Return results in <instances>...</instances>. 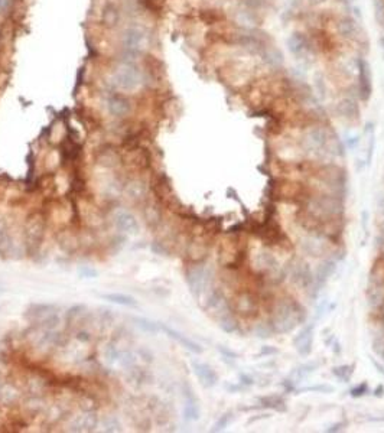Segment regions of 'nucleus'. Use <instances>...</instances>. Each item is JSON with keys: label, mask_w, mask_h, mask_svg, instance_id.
<instances>
[{"label": "nucleus", "mask_w": 384, "mask_h": 433, "mask_svg": "<svg viewBox=\"0 0 384 433\" xmlns=\"http://www.w3.org/2000/svg\"><path fill=\"white\" fill-rule=\"evenodd\" d=\"M146 82V74L132 60L123 61L112 73V84L121 93H135Z\"/></svg>", "instance_id": "1"}, {"label": "nucleus", "mask_w": 384, "mask_h": 433, "mask_svg": "<svg viewBox=\"0 0 384 433\" xmlns=\"http://www.w3.org/2000/svg\"><path fill=\"white\" fill-rule=\"evenodd\" d=\"M305 319V314L302 308L294 300H282L279 303L278 311L275 312L273 321L270 322L273 332L287 334L294 331L296 325H299Z\"/></svg>", "instance_id": "2"}, {"label": "nucleus", "mask_w": 384, "mask_h": 433, "mask_svg": "<svg viewBox=\"0 0 384 433\" xmlns=\"http://www.w3.org/2000/svg\"><path fill=\"white\" fill-rule=\"evenodd\" d=\"M149 46V35L140 26H129L121 35V48L127 57H136L146 52Z\"/></svg>", "instance_id": "3"}, {"label": "nucleus", "mask_w": 384, "mask_h": 433, "mask_svg": "<svg viewBox=\"0 0 384 433\" xmlns=\"http://www.w3.org/2000/svg\"><path fill=\"white\" fill-rule=\"evenodd\" d=\"M44 231H45L44 215L39 212L30 215L26 228H25V244H26L28 253H36V250L41 246V241L44 239Z\"/></svg>", "instance_id": "4"}, {"label": "nucleus", "mask_w": 384, "mask_h": 433, "mask_svg": "<svg viewBox=\"0 0 384 433\" xmlns=\"http://www.w3.org/2000/svg\"><path fill=\"white\" fill-rule=\"evenodd\" d=\"M57 309L58 308L53 303H32L26 309V318L39 323L42 328L49 329L55 327V323H58Z\"/></svg>", "instance_id": "5"}, {"label": "nucleus", "mask_w": 384, "mask_h": 433, "mask_svg": "<svg viewBox=\"0 0 384 433\" xmlns=\"http://www.w3.org/2000/svg\"><path fill=\"white\" fill-rule=\"evenodd\" d=\"M104 104H106L107 112L114 117H126L132 113V104H130L129 98H126L124 94L116 93V91L106 94Z\"/></svg>", "instance_id": "6"}, {"label": "nucleus", "mask_w": 384, "mask_h": 433, "mask_svg": "<svg viewBox=\"0 0 384 433\" xmlns=\"http://www.w3.org/2000/svg\"><path fill=\"white\" fill-rule=\"evenodd\" d=\"M187 283L189 286L191 293L195 296L196 299H199L201 293L204 292L205 287V280H207V275H205V269L203 264H194L187 270Z\"/></svg>", "instance_id": "7"}, {"label": "nucleus", "mask_w": 384, "mask_h": 433, "mask_svg": "<svg viewBox=\"0 0 384 433\" xmlns=\"http://www.w3.org/2000/svg\"><path fill=\"white\" fill-rule=\"evenodd\" d=\"M294 344L299 355L308 357L312 351V344H314V325L312 323L303 325L299 334L294 338Z\"/></svg>", "instance_id": "8"}, {"label": "nucleus", "mask_w": 384, "mask_h": 433, "mask_svg": "<svg viewBox=\"0 0 384 433\" xmlns=\"http://www.w3.org/2000/svg\"><path fill=\"white\" fill-rule=\"evenodd\" d=\"M192 370L195 373L196 378L199 380V383L205 388H211L217 384L218 375L212 370V367H210L208 364L201 363V361H192Z\"/></svg>", "instance_id": "9"}, {"label": "nucleus", "mask_w": 384, "mask_h": 433, "mask_svg": "<svg viewBox=\"0 0 384 433\" xmlns=\"http://www.w3.org/2000/svg\"><path fill=\"white\" fill-rule=\"evenodd\" d=\"M358 75H360V97L362 101H369L373 93L371 69L365 60H358Z\"/></svg>", "instance_id": "10"}, {"label": "nucleus", "mask_w": 384, "mask_h": 433, "mask_svg": "<svg viewBox=\"0 0 384 433\" xmlns=\"http://www.w3.org/2000/svg\"><path fill=\"white\" fill-rule=\"evenodd\" d=\"M114 225L116 228L126 234H137L139 232V223L136 217L129 211H117L114 214Z\"/></svg>", "instance_id": "11"}, {"label": "nucleus", "mask_w": 384, "mask_h": 433, "mask_svg": "<svg viewBox=\"0 0 384 433\" xmlns=\"http://www.w3.org/2000/svg\"><path fill=\"white\" fill-rule=\"evenodd\" d=\"M160 329H162V331H163V332H165L166 335L169 336V338H172L173 341H176L178 344H181L185 350L194 352V354H201V352H203V348H201V345H199V344H196L195 341L189 339L188 336H185L184 334H181V332H178L176 329L169 328V327H165V325H160Z\"/></svg>", "instance_id": "12"}, {"label": "nucleus", "mask_w": 384, "mask_h": 433, "mask_svg": "<svg viewBox=\"0 0 384 433\" xmlns=\"http://www.w3.org/2000/svg\"><path fill=\"white\" fill-rule=\"evenodd\" d=\"M185 396V403H184V418L188 422H195L199 419V404L196 397L192 394L191 388H187L184 391Z\"/></svg>", "instance_id": "13"}, {"label": "nucleus", "mask_w": 384, "mask_h": 433, "mask_svg": "<svg viewBox=\"0 0 384 433\" xmlns=\"http://www.w3.org/2000/svg\"><path fill=\"white\" fill-rule=\"evenodd\" d=\"M100 298L108 300L114 305H120V306L126 308H137V300L130 295H124V293H104L100 295Z\"/></svg>", "instance_id": "14"}, {"label": "nucleus", "mask_w": 384, "mask_h": 433, "mask_svg": "<svg viewBox=\"0 0 384 433\" xmlns=\"http://www.w3.org/2000/svg\"><path fill=\"white\" fill-rule=\"evenodd\" d=\"M97 425V419L94 414H83L80 418L77 419L76 423H72V430H77V432H85V430H93L94 426Z\"/></svg>", "instance_id": "15"}, {"label": "nucleus", "mask_w": 384, "mask_h": 433, "mask_svg": "<svg viewBox=\"0 0 384 433\" xmlns=\"http://www.w3.org/2000/svg\"><path fill=\"white\" fill-rule=\"evenodd\" d=\"M239 311L241 314H253L256 311V300L250 293H243L239 298Z\"/></svg>", "instance_id": "16"}, {"label": "nucleus", "mask_w": 384, "mask_h": 433, "mask_svg": "<svg viewBox=\"0 0 384 433\" xmlns=\"http://www.w3.org/2000/svg\"><path fill=\"white\" fill-rule=\"evenodd\" d=\"M287 45H289V49L294 53H301L308 48L306 39L302 37V35H299V33H295V35H292V37L289 38Z\"/></svg>", "instance_id": "17"}, {"label": "nucleus", "mask_w": 384, "mask_h": 433, "mask_svg": "<svg viewBox=\"0 0 384 433\" xmlns=\"http://www.w3.org/2000/svg\"><path fill=\"white\" fill-rule=\"evenodd\" d=\"M133 321H135L136 325L142 329V331H144V332H149V334H158L159 331H160V325L156 323V322L151 321V319L136 316V318H133Z\"/></svg>", "instance_id": "18"}, {"label": "nucleus", "mask_w": 384, "mask_h": 433, "mask_svg": "<svg viewBox=\"0 0 384 433\" xmlns=\"http://www.w3.org/2000/svg\"><path fill=\"white\" fill-rule=\"evenodd\" d=\"M260 402H262V406H263V407H269V409H273V410H278V411L286 410L285 400H283L282 397H278V396L263 397Z\"/></svg>", "instance_id": "19"}, {"label": "nucleus", "mask_w": 384, "mask_h": 433, "mask_svg": "<svg viewBox=\"0 0 384 433\" xmlns=\"http://www.w3.org/2000/svg\"><path fill=\"white\" fill-rule=\"evenodd\" d=\"M337 263L332 262V260H328V262H325L324 264H321L319 266V269H318V277L317 280L318 282H321V283H324L325 280L328 279V277L331 276L332 273L335 272V266Z\"/></svg>", "instance_id": "20"}, {"label": "nucleus", "mask_w": 384, "mask_h": 433, "mask_svg": "<svg viewBox=\"0 0 384 433\" xmlns=\"http://www.w3.org/2000/svg\"><path fill=\"white\" fill-rule=\"evenodd\" d=\"M332 373H334V375H335L339 381L346 383V381L351 380V375H353V373H354V366L335 367V368L332 370Z\"/></svg>", "instance_id": "21"}, {"label": "nucleus", "mask_w": 384, "mask_h": 433, "mask_svg": "<svg viewBox=\"0 0 384 433\" xmlns=\"http://www.w3.org/2000/svg\"><path fill=\"white\" fill-rule=\"evenodd\" d=\"M10 246L9 243V232H8V227L5 224L3 220H0V251H6Z\"/></svg>", "instance_id": "22"}, {"label": "nucleus", "mask_w": 384, "mask_h": 433, "mask_svg": "<svg viewBox=\"0 0 384 433\" xmlns=\"http://www.w3.org/2000/svg\"><path fill=\"white\" fill-rule=\"evenodd\" d=\"M339 30H341V33H342L344 37H351L355 32L354 22H353L351 19H348V17L342 19V21L339 22Z\"/></svg>", "instance_id": "23"}, {"label": "nucleus", "mask_w": 384, "mask_h": 433, "mask_svg": "<svg viewBox=\"0 0 384 433\" xmlns=\"http://www.w3.org/2000/svg\"><path fill=\"white\" fill-rule=\"evenodd\" d=\"M315 368H317V364H305V366L299 367L298 370H295V380H302V378H305V377L312 373Z\"/></svg>", "instance_id": "24"}, {"label": "nucleus", "mask_w": 384, "mask_h": 433, "mask_svg": "<svg viewBox=\"0 0 384 433\" xmlns=\"http://www.w3.org/2000/svg\"><path fill=\"white\" fill-rule=\"evenodd\" d=\"M231 419H233V413H226V414H223V416L217 420V423L214 425V427H212V432H221V430H224L227 426H228V423L231 422Z\"/></svg>", "instance_id": "25"}, {"label": "nucleus", "mask_w": 384, "mask_h": 433, "mask_svg": "<svg viewBox=\"0 0 384 433\" xmlns=\"http://www.w3.org/2000/svg\"><path fill=\"white\" fill-rule=\"evenodd\" d=\"M367 393H369V386H367V383L358 384V386H355V387H353L350 390V394L353 397H362L365 396Z\"/></svg>", "instance_id": "26"}, {"label": "nucleus", "mask_w": 384, "mask_h": 433, "mask_svg": "<svg viewBox=\"0 0 384 433\" xmlns=\"http://www.w3.org/2000/svg\"><path fill=\"white\" fill-rule=\"evenodd\" d=\"M302 393L303 391H315V393H332L334 388L331 386H326V384H321V386H310V387L302 388Z\"/></svg>", "instance_id": "27"}, {"label": "nucleus", "mask_w": 384, "mask_h": 433, "mask_svg": "<svg viewBox=\"0 0 384 433\" xmlns=\"http://www.w3.org/2000/svg\"><path fill=\"white\" fill-rule=\"evenodd\" d=\"M80 273H81V276L85 277V279H94V277H97V272L94 269H90V267H83V269H80Z\"/></svg>", "instance_id": "28"}, {"label": "nucleus", "mask_w": 384, "mask_h": 433, "mask_svg": "<svg viewBox=\"0 0 384 433\" xmlns=\"http://www.w3.org/2000/svg\"><path fill=\"white\" fill-rule=\"evenodd\" d=\"M240 381L243 387H249V386H253V384H254V380H253L250 375H247V374H241Z\"/></svg>", "instance_id": "29"}, {"label": "nucleus", "mask_w": 384, "mask_h": 433, "mask_svg": "<svg viewBox=\"0 0 384 433\" xmlns=\"http://www.w3.org/2000/svg\"><path fill=\"white\" fill-rule=\"evenodd\" d=\"M12 5V0H0V13H6Z\"/></svg>", "instance_id": "30"}, {"label": "nucleus", "mask_w": 384, "mask_h": 433, "mask_svg": "<svg viewBox=\"0 0 384 433\" xmlns=\"http://www.w3.org/2000/svg\"><path fill=\"white\" fill-rule=\"evenodd\" d=\"M346 145H348L350 149H354L355 146L358 145V137H350V139L346 140Z\"/></svg>", "instance_id": "31"}, {"label": "nucleus", "mask_w": 384, "mask_h": 433, "mask_svg": "<svg viewBox=\"0 0 384 433\" xmlns=\"http://www.w3.org/2000/svg\"><path fill=\"white\" fill-rule=\"evenodd\" d=\"M342 423H337V425L331 426V427H326L325 429V432H338V430H341L342 429Z\"/></svg>", "instance_id": "32"}, {"label": "nucleus", "mask_w": 384, "mask_h": 433, "mask_svg": "<svg viewBox=\"0 0 384 433\" xmlns=\"http://www.w3.org/2000/svg\"><path fill=\"white\" fill-rule=\"evenodd\" d=\"M278 352V350H275V348H267V347H264L263 350H262V355H270V354H276Z\"/></svg>", "instance_id": "33"}, {"label": "nucleus", "mask_w": 384, "mask_h": 433, "mask_svg": "<svg viewBox=\"0 0 384 433\" xmlns=\"http://www.w3.org/2000/svg\"><path fill=\"white\" fill-rule=\"evenodd\" d=\"M384 394V387L383 386H378V387H377V390L376 391H374V396L376 397H381Z\"/></svg>", "instance_id": "34"}, {"label": "nucleus", "mask_w": 384, "mask_h": 433, "mask_svg": "<svg viewBox=\"0 0 384 433\" xmlns=\"http://www.w3.org/2000/svg\"><path fill=\"white\" fill-rule=\"evenodd\" d=\"M371 363H373V364H374V366L377 367V370H378V373H380V374H384V367L380 366V364H378V363H377L376 359H373V358H371Z\"/></svg>", "instance_id": "35"}, {"label": "nucleus", "mask_w": 384, "mask_h": 433, "mask_svg": "<svg viewBox=\"0 0 384 433\" xmlns=\"http://www.w3.org/2000/svg\"><path fill=\"white\" fill-rule=\"evenodd\" d=\"M312 2H317V3H321V2H324V0H312Z\"/></svg>", "instance_id": "36"}, {"label": "nucleus", "mask_w": 384, "mask_h": 433, "mask_svg": "<svg viewBox=\"0 0 384 433\" xmlns=\"http://www.w3.org/2000/svg\"><path fill=\"white\" fill-rule=\"evenodd\" d=\"M381 45H383V48H384V38H383V39H381Z\"/></svg>", "instance_id": "37"}]
</instances>
